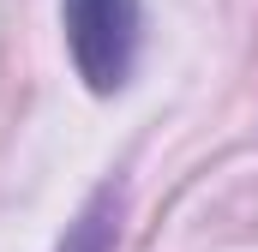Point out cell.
<instances>
[{
	"label": "cell",
	"mask_w": 258,
	"mask_h": 252,
	"mask_svg": "<svg viewBox=\"0 0 258 252\" xmlns=\"http://www.w3.org/2000/svg\"><path fill=\"white\" fill-rule=\"evenodd\" d=\"M66 54L96 96H114L138 60V0H60Z\"/></svg>",
	"instance_id": "obj_1"
},
{
	"label": "cell",
	"mask_w": 258,
	"mask_h": 252,
	"mask_svg": "<svg viewBox=\"0 0 258 252\" xmlns=\"http://www.w3.org/2000/svg\"><path fill=\"white\" fill-rule=\"evenodd\" d=\"M120 216H126V192L108 180V186H96L84 198V210L66 222L54 252H114L120 246Z\"/></svg>",
	"instance_id": "obj_2"
}]
</instances>
